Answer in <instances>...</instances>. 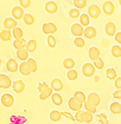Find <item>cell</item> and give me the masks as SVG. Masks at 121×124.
Returning <instances> with one entry per match:
<instances>
[{
  "label": "cell",
  "mask_w": 121,
  "mask_h": 124,
  "mask_svg": "<svg viewBox=\"0 0 121 124\" xmlns=\"http://www.w3.org/2000/svg\"><path fill=\"white\" fill-rule=\"evenodd\" d=\"M83 106L85 107V110L88 112H90V113H96L97 112V107L96 106H93V105H92L91 104H89L87 101H85V103L83 104Z\"/></svg>",
  "instance_id": "38"
},
{
  "label": "cell",
  "mask_w": 121,
  "mask_h": 124,
  "mask_svg": "<svg viewBox=\"0 0 121 124\" xmlns=\"http://www.w3.org/2000/svg\"><path fill=\"white\" fill-rule=\"evenodd\" d=\"M42 30L44 34L52 35L57 31V26L53 22H47L43 25Z\"/></svg>",
  "instance_id": "3"
},
{
  "label": "cell",
  "mask_w": 121,
  "mask_h": 124,
  "mask_svg": "<svg viewBox=\"0 0 121 124\" xmlns=\"http://www.w3.org/2000/svg\"><path fill=\"white\" fill-rule=\"evenodd\" d=\"M85 40L82 38H80V37L75 38V39H74V44L76 47H78V48H82V47H84L85 46Z\"/></svg>",
  "instance_id": "40"
},
{
  "label": "cell",
  "mask_w": 121,
  "mask_h": 124,
  "mask_svg": "<svg viewBox=\"0 0 121 124\" xmlns=\"http://www.w3.org/2000/svg\"><path fill=\"white\" fill-rule=\"evenodd\" d=\"M36 46H37V43L35 39H31L30 41L27 42L26 46V49L29 52H34L36 48Z\"/></svg>",
  "instance_id": "29"
},
{
  "label": "cell",
  "mask_w": 121,
  "mask_h": 124,
  "mask_svg": "<svg viewBox=\"0 0 121 124\" xmlns=\"http://www.w3.org/2000/svg\"><path fill=\"white\" fill-rule=\"evenodd\" d=\"M84 28H83V26H81L80 24L79 23H75L71 26L70 27V31H71L72 35L75 36L76 38L78 37H80L81 35L84 34Z\"/></svg>",
  "instance_id": "7"
},
{
  "label": "cell",
  "mask_w": 121,
  "mask_h": 124,
  "mask_svg": "<svg viewBox=\"0 0 121 124\" xmlns=\"http://www.w3.org/2000/svg\"><path fill=\"white\" fill-rule=\"evenodd\" d=\"M84 36L86 38L92 39V38H95L97 36V30L94 26H87L85 27V31H84Z\"/></svg>",
  "instance_id": "18"
},
{
  "label": "cell",
  "mask_w": 121,
  "mask_h": 124,
  "mask_svg": "<svg viewBox=\"0 0 121 124\" xmlns=\"http://www.w3.org/2000/svg\"><path fill=\"white\" fill-rule=\"evenodd\" d=\"M16 55H17L18 59H20L21 60L23 61H27V60L29 58V54H28V51L26 48H21V49H18L16 51Z\"/></svg>",
  "instance_id": "21"
},
{
  "label": "cell",
  "mask_w": 121,
  "mask_h": 124,
  "mask_svg": "<svg viewBox=\"0 0 121 124\" xmlns=\"http://www.w3.org/2000/svg\"><path fill=\"white\" fill-rule=\"evenodd\" d=\"M109 109H110L112 113L119 114L121 113V104H119V102H114L110 105Z\"/></svg>",
  "instance_id": "30"
},
{
  "label": "cell",
  "mask_w": 121,
  "mask_h": 124,
  "mask_svg": "<svg viewBox=\"0 0 121 124\" xmlns=\"http://www.w3.org/2000/svg\"><path fill=\"white\" fill-rule=\"evenodd\" d=\"M11 15H12L13 18L15 20H20L24 16V9L21 6H14L11 10Z\"/></svg>",
  "instance_id": "10"
},
{
  "label": "cell",
  "mask_w": 121,
  "mask_h": 124,
  "mask_svg": "<svg viewBox=\"0 0 121 124\" xmlns=\"http://www.w3.org/2000/svg\"><path fill=\"white\" fill-rule=\"evenodd\" d=\"M93 66H95L96 68H97V69L101 70L103 68L104 66V61L103 60H102L101 57H99L98 59H97L96 60H94V63H93Z\"/></svg>",
  "instance_id": "41"
},
{
  "label": "cell",
  "mask_w": 121,
  "mask_h": 124,
  "mask_svg": "<svg viewBox=\"0 0 121 124\" xmlns=\"http://www.w3.org/2000/svg\"><path fill=\"white\" fill-rule=\"evenodd\" d=\"M47 42H48V44L50 48H54L56 46V39H55V38L53 35H48V38H47Z\"/></svg>",
  "instance_id": "42"
},
{
  "label": "cell",
  "mask_w": 121,
  "mask_h": 124,
  "mask_svg": "<svg viewBox=\"0 0 121 124\" xmlns=\"http://www.w3.org/2000/svg\"><path fill=\"white\" fill-rule=\"evenodd\" d=\"M12 36L14 38L15 40H18V39H21L23 37V31L21 28L20 27H15L12 30Z\"/></svg>",
  "instance_id": "34"
},
{
  "label": "cell",
  "mask_w": 121,
  "mask_h": 124,
  "mask_svg": "<svg viewBox=\"0 0 121 124\" xmlns=\"http://www.w3.org/2000/svg\"><path fill=\"white\" fill-rule=\"evenodd\" d=\"M26 43H27L26 40L22 38L21 39L14 40V43H13V45H14V48L18 50V49H21V48H26Z\"/></svg>",
  "instance_id": "22"
},
{
  "label": "cell",
  "mask_w": 121,
  "mask_h": 124,
  "mask_svg": "<svg viewBox=\"0 0 121 124\" xmlns=\"http://www.w3.org/2000/svg\"><path fill=\"white\" fill-rule=\"evenodd\" d=\"M0 66H1V59H0Z\"/></svg>",
  "instance_id": "52"
},
{
  "label": "cell",
  "mask_w": 121,
  "mask_h": 124,
  "mask_svg": "<svg viewBox=\"0 0 121 124\" xmlns=\"http://www.w3.org/2000/svg\"><path fill=\"white\" fill-rule=\"evenodd\" d=\"M75 118V120L78 121V122L89 123V122H92V119H93V116H92V113L86 111V110H85V111L79 110V111H76Z\"/></svg>",
  "instance_id": "1"
},
{
  "label": "cell",
  "mask_w": 121,
  "mask_h": 124,
  "mask_svg": "<svg viewBox=\"0 0 121 124\" xmlns=\"http://www.w3.org/2000/svg\"><path fill=\"white\" fill-rule=\"evenodd\" d=\"M111 54L115 58L121 57V47L119 45H113L111 48Z\"/></svg>",
  "instance_id": "32"
},
{
  "label": "cell",
  "mask_w": 121,
  "mask_h": 124,
  "mask_svg": "<svg viewBox=\"0 0 121 124\" xmlns=\"http://www.w3.org/2000/svg\"><path fill=\"white\" fill-rule=\"evenodd\" d=\"M58 9V4L55 2H53V1H48L45 4V10L48 14H54V13L57 12Z\"/></svg>",
  "instance_id": "16"
},
{
  "label": "cell",
  "mask_w": 121,
  "mask_h": 124,
  "mask_svg": "<svg viewBox=\"0 0 121 124\" xmlns=\"http://www.w3.org/2000/svg\"><path fill=\"white\" fill-rule=\"evenodd\" d=\"M12 88L15 93H21L26 88V84L22 80H15L13 82Z\"/></svg>",
  "instance_id": "13"
},
{
  "label": "cell",
  "mask_w": 121,
  "mask_h": 124,
  "mask_svg": "<svg viewBox=\"0 0 121 124\" xmlns=\"http://www.w3.org/2000/svg\"><path fill=\"white\" fill-rule=\"evenodd\" d=\"M114 38H115L116 42H118V43L121 44V31H119V32L116 33L115 36H114Z\"/></svg>",
  "instance_id": "50"
},
{
  "label": "cell",
  "mask_w": 121,
  "mask_h": 124,
  "mask_svg": "<svg viewBox=\"0 0 121 124\" xmlns=\"http://www.w3.org/2000/svg\"><path fill=\"white\" fill-rule=\"evenodd\" d=\"M70 16L71 18H74V19L80 17V10H79L78 9H70Z\"/></svg>",
  "instance_id": "44"
},
{
  "label": "cell",
  "mask_w": 121,
  "mask_h": 124,
  "mask_svg": "<svg viewBox=\"0 0 121 124\" xmlns=\"http://www.w3.org/2000/svg\"><path fill=\"white\" fill-rule=\"evenodd\" d=\"M86 0H74L73 4L76 7V9H83L85 5H86Z\"/></svg>",
  "instance_id": "39"
},
{
  "label": "cell",
  "mask_w": 121,
  "mask_h": 124,
  "mask_svg": "<svg viewBox=\"0 0 121 124\" xmlns=\"http://www.w3.org/2000/svg\"><path fill=\"white\" fill-rule=\"evenodd\" d=\"M18 63L14 59H9L6 62V69L9 71V72H15L18 71Z\"/></svg>",
  "instance_id": "15"
},
{
  "label": "cell",
  "mask_w": 121,
  "mask_h": 124,
  "mask_svg": "<svg viewBox=\"0 0 121 124\" xmlns=\"http://www.w3.org/2000/svg\"><path fill=\"white\" fill-rule=\"evenodd\" d=\"M68 105L70 110H74V111H79V110H80L81 107L83 106V104L77 101L74 97H71L68 101Z\"/></svg>",
  "instance_id": "9"
},
{
  "label": "cell",
  "mask_w": 121,
  "mask_h": 124,
  "mask_svg": "<svg viewBox=\"0 0 121 124\" xmlns=\"http://www.w3.org/2000/svg\"><path fill=\"white\" fill-rule=\"evenodd\" d=\"M113 97L117 100H121V89H117L113 93Z\"/></svg>",
  "instance_id": "49"
},
{
  "label": "cell",
  "mask_w": 121,
  "mask_h": 124,
  "mask_svg": "<svg viewBox=\"0 0 121 124\" xmlns=\"http://www.w3.org/2000/svg\"><path fill=\"white\" fill-rule=\"evenodd\" d=\"M48 87L49 86H48V84H47L46 83H38L37 90L40 92V93H42L43 90H45L47 88H48Z\"/></svg>",
  "instance_id": "46"
},
{
  "label": "cell",
  "mask_w": 121,
  "mask_h": 124,
  "mask_svg": "<svg viewBox=\"0 0 121 124\" xmlns=\"http://www.w3.org/2000/svg\"><path fill=\"white\" fill-rule=\"evenodd\" d=\"M86 101L88 102L89 104H91L92 105H93V106H97V105L100 104L101 99L97 93H96V92H92V93H90L87 95Z\"/></svg>",
  "instance_id": "2"
},
{
  "label": "cell",
  "mask_w": 121,
  "mask_h": 124,
  "mask_svg": "<svg viewBox=\"0 0 121 124\" xmlns=\"http://www.w3.org/2000/svg\"><path fill=\"white\" fill-rule=\"evenodd\" d=\"M51 100H52V102H53L55 105H58V106L61 105L62 103H63V98H62V96L58 93H53Z\"/></svg>",
  "instance_id": "24"
},
{
  "label": "cell",
  "mask_w": 121,
  "mask_h": 124,
  "mask_svg": "<svg viewBox=\"0 0 121 124\" xmlns=\"http://www.w3.org/2000/svg\"><path fill=\"white\" fill-rule=\"evenodd\" d=\"M114 9H115V7H114V4L113 2L111 1H106V2L103 3L102 4V11L105 13L107 16H110V15L114 14Z\"/></svg>",
  "instance_id": "11"
},
{
  "label": "cell",
  "mask_w": 121,
  "mask_h": 124,
  "mask_svg": "<svg viewBox=\"0 0 121 124\" xmlns=\"http://www.w3.org/2000/svg\"><path fill=\"white\" fill-rule=\"evenodd\" d=\"M89 58L92 60H96L100 57V50L97 47H91L88 51Z\"/></svg>",
  "instance_id": "19"
},
{
  "label": "cell",
  "mask_w": 121,
  "mask_h": 124,
  "mask_svg": "<svg viewBox=\"0 0 121 124\" xmlns=\"http://www.w3.org/2000/svg\"><path fill=\"white\" fill-rule=\"evenodd\" d=\"M61 114H62V116H64L67 117V118H69L70 120L75 121V118L73 116H72V114L70 113V112H68V111H62Z\"/></svg>",
  "instance_id": "48"
},
{
  "label": "cell",
  "mask_w": 121,
  "mask_h": 124,
  "mask_svg": "<svg viewBox=\"0 0 121 124\" xmlns=\"http://www.w3.org/2000/svg\"><path fill=\"white\" fill-rule=\"evenodd\" d=\"M14 97L10 93H4L1 96V103L5 107H11L14 105Z\"/></svg>",
  "instance_id": "6"
},
{
  "label": "cell",
  "mask_w": 121,
  "mask_h": 124,
  "mask_svg": "<svg viewBox=\"0 0 121 124\" xmlns=\"http://www.w3.org/2000/svg\"><path fill=\"white\" fill-rule=\"evenodd\" d=\"M11 37H12V34H11V31L10 30H6L4 29L0 31V39L4 42H8L11 39Z\"/></svg>",
  "instance_id": "23"
},
{
  "label": "cell",
  "mask_w": 121,
  "mask_h": 124,
  "mask_svg": "<svg viewBox=\"0 0 121 124\" xmlns=\"http://www.w3.org/2000/svg\"><path fill=\"white\" fill-rule=\"evenodd\" d=\"M105 32L107 36H114L116 34V25L113 21H108L105 25Z\"/></svg>",
  "instance_id": "14"
},
{
  "label": "cell",
  "mask_w": 121,
  "mask_h": 124,
  "mask_svg": "<svg viewBox=\"0 0 121 124\" xmlns=\"http://www.w3.org/2000/svg\"><path fill=\"white\" fill-rule=\"evenodd\" d=\"M87 12H88V16L90 17L96 19V18H98L99 16L101 15V9L99 8V6L97 4H94L89 6Z\"/></svg>",
  "instance_id": "5"
},
{
  "label": "cell",
  "mask_w": 121,
  "mask_h": 124,
  "mask_svg": "<svg viewBox=\"0 0 121 124\" xmlns=\"http://www.w3.org/2000/svg\"><path fill=\"white\" fill-rule=\"evenodd\" d=\"M82 73L85 77L90 78L95 74V66L92 63H85L82 66Z\"/></svg>",
  "instance_id": "4"
},
{
  "label": "cell",
  "mask_w": 121,
  "mask_h": 124,
  "mask_svg": "<svg viewBox=\"0 0 121 124\" xmlns=\"http://www.w3.org/2000/svg\"><path fill=\"white\" fill-rule=\"evenodd\" d=\"M114 86L117 89H121V77H118L114 81Z\"/></svg>",
  "instance_id": "47"
},
{
  "label": "cell",
  "mask_w": 121,
  "mask_h": 124,
  "mask_svg": "<svg viewBox=\"0 0 121 124\" xmlns=\"http://www.w3.org/2000/svg\"><path fill=\"white\" fill-rule=\"evenodd\" d=\"M20 4H21V7H22L23 9H26V8H28L30 5H31V0H20Z\"/></svg>",
  "instance_id": "45"
},
{
  "label": "cell",
  "mask_w": 121,
  "mask_h": 124,
  "mask_svg": "<svg viewBox=\"0 0 121 124\" xmlns=\"http://www.w3.org/2000/svg\"><path fill=\"white\" fill-rule=\"evenodd\" d=\"M4 26L6 30H13L14 28L17 27V21L14 18L7 17L4 21Z\"/></svg>",
  "instance_id": "12"
},
{
  "label": "cell",
  "mask_w": 121,
  "mask_h": 124,
  "mask_svg": "<svg viewBox=\"0 0 121 124\" xmlns=\"http://www.w3.org/2000/svg\"><path fill=\"white\" fill-rule=\"evenodd\" d=\"M75 65V60H74V59H72V58H66V59H64L63 61L64 67L69 70L73 69Z\"/></svg>",
  "instance_id": "25"
},
{
  "label": "cell",
  "mask_w": 121,
  "mask_h": 124,
  "mask_svg": "<svg viewBox=\"0 0 121 124\" xmlns=\"http://www.w3.org/2000/svg\"><path fill=\"white\" fill-rule=\"evenodd\" d=\"M13 84L10 78L5 74H0V88H9Z\"/></svg>",
  "instance_id": "8"
},
{
  "label": "cell",
  "mask_w": 121,
  "mask_h": 124,
  "mask_svg": "<svg viewBox=\"0 0 121 124\" xmlns=\"http://www.w3.org/2000/svg\"><path fill=\"white\" fill-rule=\"evenodd\" d=\"M119 4H120V6H121V0H119Z\"/></svg>",
  "instance_id": "51"
},
{
  "label": "cell",
  "mask_w": 121,
  "mask_h": 124,
  "mask_svg": "<svg viewBox=\"0 0 121 124\" xmlns=\"http://www.w3.org/2000/svg\"><path fill=\"white\" fill-rule=\"evenodd\" d=\"M23 21L26 25H32L35 21V19H34V16L32 15L29 14V13H26V14L24 15L23 16Z\"/></svg>",
  "instance_id": "35"
},
{
  "label": "cell",
  "mask_w": 121,
  "mask_h": 124,
  "mask_svg": "<svg viewBox=\"0 0 121 124\" xmlns=\"http://www.w3.org/2000/svg\"><path fill=\"white\" fill-rule=\"evenodd\" d=\"M50 87H51L53 90H55V91H60V90L63 88L64 85H63L62 81L59 79V78H54V79L52 80Z\"/></svg>",
  "instance_id": "20"
},
{
  "label": "cell",
  "mask_w": 121,
  "mask_h": 124,
  "mask_svg": "<svg viewBox=\"0 0 121 124\" xmlns=\"http://www.w3.org/2000/svg\"><path fill=\"white\" fill-rule=\"evenodd\" d=\"M19 71L23 76H29V75L31 73V68H30L27 61L21 62V65L19 66Z\"/></svg>",
  "instance_id": "17"
},
{
  "label": "cell",
  "mask_w": 121,
  "mask_h": 124,
  "mask_svg": "<svg viewBox=\"0 0 121 124\" xmlns=\"http://www.w3.org/2000/svg\"><path fill=\"white\" fill-rule=\"evenodd\" d=\"M73 97L77 100V101L80 102V103H82V104H84L85 101H86V97H85V94L82 91L75 92Z\"/></svg>",
  "instance_id": "26"
},
{
  "label": "cell",
  "mask_w": 121,
  "mask_h": 124,
  "mask_svg": "<svg viewBox=\"0 0 121 124\" xmlns=\"http://www.w3.org/2000/svg\"><path fill=\"white\" fill-rule=\"evenodd\" d=\"M80 25L83 26H88L90 24V16L87 14H81L80 17Z\"/></svg>",
  "instance_id": "33"
},
{
  "label": "cell",
  "mask_w": 121,
  "mask_h": 124,
  "mask_svg": "<svg viewBox=\"0 0 121 124\" xmlns=\"http://www.w3.org/2000/svg\"><path fill=\"white\" fill-rule=\"evenodd\" d=\"M27 63L29 65L30 68H31V72H36L37 71V64H36V61L33 58H29L27 60Z\"/></svg>",
  "instance_id": "36"
},
{
  "label": "cell",
  "mask_w": 121,
  "mask_h": 124,
  "mask_svg": "<svg viewBox=\"0 0 121 124\" xmlns=\"http://www.w3.org/2000/svg\"><path fill=\"white\" fill-rule=\"evenodd\" d=\"M53 89H52L51 87H48L45 90H43L42 93H40V95H39V99L42 100H45L48 98L49 96H51L53 94Z\"/></svg>",
  "instance_id": "28"
},
{
  "label": "cell",
  "mask_w": 121,
  "mask_h": 124,
  "mask_svg": "<svg viewBox=\"0 0 121 124\" xmlns=\"http://www.w3.org/2000/svg\"><path fill=\"white\" fill-rule=\"evenodd\" d=\"M67 78H68L69 80L74 81V80H75L78 78V72H77V71H75L74 69L69 70L68 72H67Z\"/></svg>",
  "instance_id": "37"
},
{
  "label": "cell",
  "mask_w": 121,
  "mask_h": 124,
  "mask_svg": "<svg viewBox=\"0 0 121 124\" xmlns=\"http://www.w3.org/2000/svg\"><path fill=\"white\" fill-rule=\"evenodd\" d=\"M61 116H62L61 112L57 110H52L49 113V118H50V120L53 121V122H58V121H59L60 119H61Z\"/></svg>",
  "instance_id": "27"
},
{
  "label": "cell",
  "mask_w": 121,
  "mask_h": 124,
  "mask_svg": "<svg viewBox=\"0 0 121 124\" xmlns=\"http://www.w3.org/2000/svg\"><path fill=\"white\" fill-rule=\"evenodd\" d=\"M97 117L99 119V122H100L101 124H109V122L107 120V117L105 114L103 113H99L97 115Z\"/></svg>",
  "instance_id": "43"
},
{
  "label": "cell",
  "mask_w": 121,
  "mask_h": 124,
  "mask_svg": "<svg viewBox=\"0 0 121 124\" xmlns=\"http://www.w3.org/2000/svg\"><path fill=\"white\" fill-rule=\"evenodd\" d=\"M106 77H107L108 79L114 80L117 78V71L114 68H107L106 70Z\"/></svg>",
  "instance_id": "31"
}]
</instances>
